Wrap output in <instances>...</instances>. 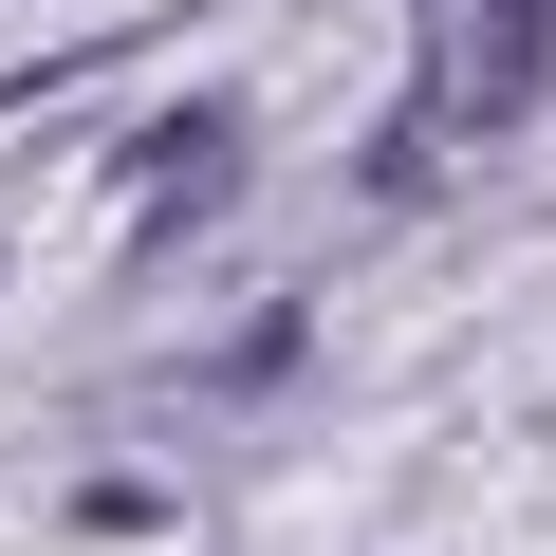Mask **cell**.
I'll list each match as a JSON object with an SVG mask.
<instances>
[{
    "instance_id": "6da1fadb",
    "label": "cell",
    "mask_w": 556,
    "mask_h": 556,
    "mask_svg": "<svg viewBox=\"0 0 556 556\" xmlns=\"http://www.w3.org/2000/svg\"><path fill=\"white\" fill-rule=\"evenodd\" d=\"M538 20H556V0H482V56H464V130H501V112L538 93Z\"/></svg>"
}]
</instances>
